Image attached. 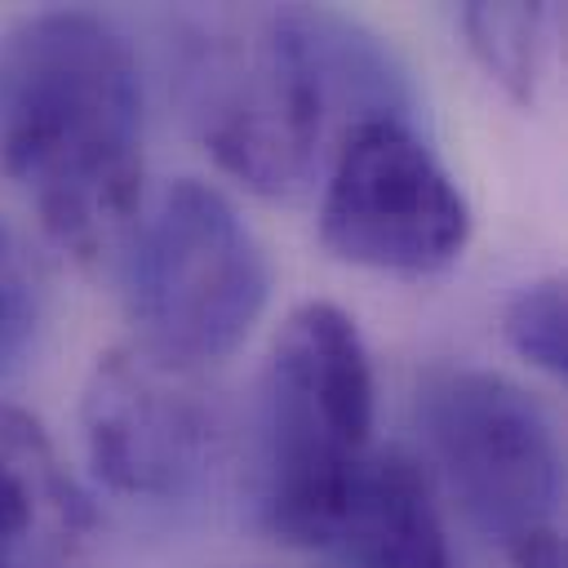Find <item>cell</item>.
Instances as JSON below:
<instances>
[{"label": "cell", "instance_id": "cell-1", "mask_svg": "<svg viewBox=\"0 0 568 568\" xmlns=\"http://www.w3.org/2000/svg\"><path fill=\"white\" fill-rule=\"evenodd\" d=\"M0 173L80 262L106 257L138 222L142 80L102 13L40 9L4 31Z\"/></svg>", "mask_w": 568, "mask_h": 568}, {"label": "cell", "instance_id": "cell-2", "mask_svg": "<svg viewBox=\"0 0 568 568\" xmlns=\"http://www.w3.org/2000/svg\"><path fill=\"white\" fill-rule=\"evenodd\" d=\"M178 93L217 169L257 195L297 191L328 129H337L306 4H222L182 13Z\"/></svg>", "mask_w": 568, "mask_h": 568}, {"label": "cell", "instance_id": "cell-3", "mask_svg": "<svg viewBox=\"0 0 568 568\" xmlns=\"http://www.w3.org/2000/svg\"><path fill=\"white\" fill-rule=\"evenodd\" d=\"M373 453V359L355 320L302 302L271 342L257 413L262 524L311 550L337 497Z\"/></svg>", "mask_w": 568, "mask_h": 568}, {"label": "cell", "instance_id": "cell-4", "mask_svg": "<svg viewBox=\"0 0 568 568\" xmlns=\"http://www.w3.org/2000/svg\"><path fill=\"white\" fill-rule=\"evenodd\" d=\"M124 240L133 342L155 359L200 373L226 359L262 320L271 262L217 186L200 178L169 182Z\"/></svg>", "mask_w": 568, "mask_h": 568}, {"label": "cell", "instance_id": "cell-5", "mask_svg": "<svg viewBox=\"0 0 568 568\" xmlns=\"http://www.w3.org/2000/svg\"><path fill=\"white\" fill-rule=\"evenodd\" d=\"M417 426L453 501L515 568H564L559 444L519 382L488 368H435L417 386Z\"/></svg>", "mask_w": 568, "mask_h": 568}, {"label": "cell", "instance_id": "cell-6", "mask_svg": "<svg viewBox=\"0 0 568 568\" xmlns=\"http://www.w3.org/2000/svg\"><path fill=\"white\" fill-rule=\"evenodd\" d=\"M320 240L333 257L390 275H435L470 240V204L408 115L346 129L333 146Z\"/></svg>", "mask_w": 568, "mask_h": 568}, {"label": "cell", "instance_id": "cell-7", "mask_svg": "<svg viewBox=\"0 0 568 568\" xmlns=\"http://www.w3.org/2000/svg\"><path fill=\"white\" fill-rule=\"evenodd\" d=\"M80 430L93 470L115 493L160 501L191 493L217 444L200 373L164 364L138 342L98 355L80 395Z\"/></svg>", "mask_w": 568, "mask_h": 568}, {"label": "cell", "instance_id": "cell-8", "mask_svg": "<svg viewBox=\"0 0 568 568\" xmlns=\"http://www.w3.org/2000/svg\"><path fill=\"white\" fill-rule=\"evenodd\" d=\"M98 515L49 430L0 399V568H93Z\"/></svg>", "mask_w": 568, "mask_h": 568}, {"label": "cell", "instance_id": "cell-9", "mask_svg": "<svg viewBox=\"0 0 568 568\" xmlns=\"http://www.w3.org/2000/svg\"><path fill=\"white\" fill-rule=\"evenodd\" d=\"M311 550L337 568H453L430 479L399 448L364 457Z\"/></svg>", "mask_w": 568, "mask_h": 568}, {"label": "cell", "instance_id": "cell-10", "mask_svg": "<svg viewBox=\"0 0 568 568\" xmlns=\"http://www.w3.org/2000/svg\"><path fill=\"white\" fill-rule=\"evenodd\" d=\"M466 44L475 53V62L488 71V80H497L501 93H510L515 102H532L537 75H541V22H546V4H488V0H470L457 13Z\"/></svg>", "mask_w": 568, "mask_h": 568}, {"label": "cell", "instance_id": "cell-11", "mask_svg": "<svg viewBox=\"0 0 568 568\" xmlns=\"http://www.w3.org/2000/svg\"><path fill=\"white\" fill-rule=\"evenodd\" d=\"M501 333L510 342V351L519 359H528L532 368L564 377L568 368V306H564V280L559 275H541L532 284H524L501 315Z\"/></svg>", "mask_w": 568, "mask_h": 568}, {"label": "cell", "instance_id": "cell-12", "mask_svg": "<svg viewBox=\"0 0 568 568\" xmlns=\"http://www.w3.org/2000/svg\"><path fill=\"white\" fill-rule=\"evenodd\" d=\"M44 315V280L27 244L0 222V373H9L31 346Z\"/></svg>", "mask_w": 568, "mask_h": 568}]
</instances>
